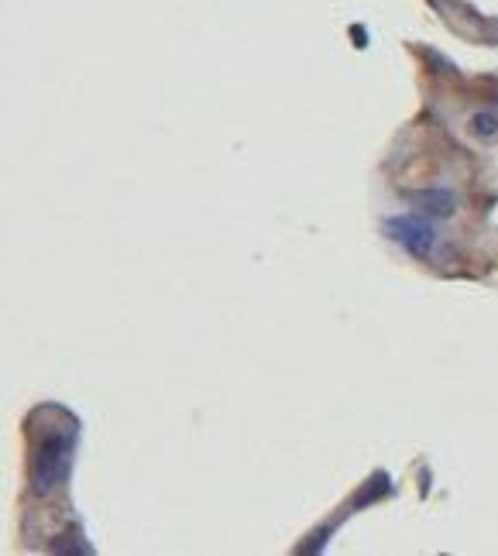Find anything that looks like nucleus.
<instances>
[{"label":"nucleus","mask_w":498,"mask_h":556,"mask_svg":"<svg viewBox=\"0 0 498 556\" xmlns=\"http://www.w3.org/2000/svg\"><path fill=\"white\" fill-rule=\"evenodd\" d=\"M31 491L35 495H49L59 484H66L69 467L76 454L79 426L59 405H42L31 416Z\"/></svg>","instance_id":"nucleus-1"},{"label":"nucleus","mask_w":498,"mask_h":556,"mask_svg":"<svg viewBox=\"0 0 498 556\" xmlns=\"http://www.w3.org/2000/svg\"><path fill=\"white\" fill-rule=\"evenodd\" d=\"M389 234L395 237V241L402 244L413 258H430L433 248H437V230L430 227V220L423 217H395L389 220Z\"/></svg>","instance_id":"nucleus-2"},{"label":"nucleus","mask_w":498,"mask_h":556,"mask_svg":"<svg viewBox=\"0 0 498 556\" xmlns=\"http://www.w3.org/2000/svg\"><path fill=\"white\" fill-rule=\"evenodd\" d=\"M413 200H416V206H423L426 213H433V217H450V213L457 210V196L447 193V189H430V193H416Z\"/></svg>","instance_id":"nucleus-3"},{"label":"nucleus","mask_w":498,"mask_h":556,"mask_svg":"<svg viewBox=\"0 0 498 556\" xmlns=\"http://www.w3.org/2000/svg\"><path fill=\"white\" fill-rule=\"evenodd\" d=\"M471 131L481 134V138H492V134L498 131V117L495 114H474L471 117Z\"/></svg>","instance_id":"nucleus-4"}]
</instances>
